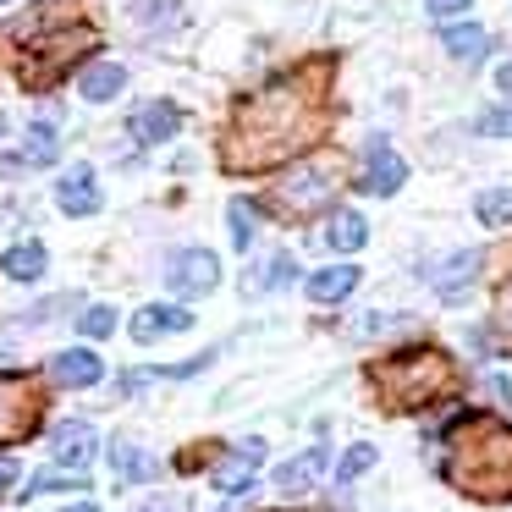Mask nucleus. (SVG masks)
Returning a JSON list of instances; mask_svg holds the SVG:
<instances>
[{"mask_svg":"<svg viewBox=\"0 0 512 512\" xmlns=\"http://www.w3.org/2000/svg\"><path fill=\"white\" fill-rule=\"evenodd\" d=\"M78 331L83 336H111L116 331V309L111 303H89V309L78 314Z\"/></svg>","mask_w":512,"mask_h":512,"instance_id":"obj_28","label":"nucleus"},{"mask_svg":"<svg viewBox=\"0 0 512 512\" xmlns=\"http://www.w3.org/2000/svg\"><path fill=\"white\" fill-rule=\"evenodd\" d=\"M375 446H369V441H358V446H347V457H342V463H336V485H353V479L358 474H364V468H375Z\"/></svg>","mask_w":512,"mask_h":512,"instance_id":"obj_27","label":"nucleus"},{"mask_svg":"<svg viewBox=\"0 0 512 512\" xmlns=\"http://www.w3.org/2000/svg\"><path fill=\"white\" fill-rule=\"evenodd\" d=\"M94 452H100V435H94L89 419H61L56 430H50V457H56V468H89Z\"/></svg>","mask_w":512,"mask_h":512,"instance_id":"obj_5","label":"nucleus"},{"mask_svg":"<svg viewBox=\"0 0 512 512\" xmlns=\"http://www.w3.org/2000/svg\"><path fill=\"white\" fill-rule=\"evenodd\" d=\"M507 309H512V287H507Z\"/></svg>","mask_w":512,"mask_h":512,"instance_id":"obj_37","label":"nucleus"},{"mask_svg":"<svg viewBox=\"0 0 512 512\" xmlns=\"http://www.w3.org/2000/svg\"><path fill=\"white\" fill-rule=\"evenodd\" d=\"M34 430V402L23 397L17 375H0V435H23Z\"/></svg>","mask_w":512,"mask_h":512,"instance_id":"obj_18","label":"nucleus"},{"mask_svg":"<svg viewBox=\"0 0 512 512\" xmlns=\"http://www.w3.org/2000/svg\"><path fill=\"white\" fill-rule=\"evenodd\" d=\"M127 133H133V144H144V149L171 144V138L182 133V111L171 100H144L133 116H127Z\"/></svg>","mask_w":512,"mask_h":512,"instance_id":"obj_8","label":"nucleus"},{"mask_svg":"<svg viewBox=\"0 0 512 512\" xmlns=\"http://www.w3.org/2000/svg\"><path fill=\"white\" fill-rule=\"evenodd\" d=\"M353 287H358V265H331V270H314L309 276V298L314 303H342Z\"/></svg>","mask_w":512,"mask_h":512,"instance_id":"obj_21","label":"nucleus"},{"mask_svg":"<svg viewBox=\"0 0 512 512\" xmlns=\"http://www.w3.org/2000/svg\"><path fill=\"white\" fill-rule=\"evenodd\" d=\"M441 479H452L474 501H507L512 496V424L479 419V413L457 419L446 430Z\"/></svg>","mask_w":512,"mask_h":512,"instance_id":"obj_1","label":"nucleus"},{"mask_svg":"<svg viewBox=\"0 0 512 512\" xmlns=\"http://www.w3.org/2000/svg\"><path fill=\"white\" fill-rule=\"evenodd\" d=\"M375 386L386 391L397 408H424V402L452 391V358L435 353V347H408V353L386 358V364L375 369Z\"/></svg>","mask_w":512,"mask_h":512,"instance_id":"obj_2","label":"nucleus"},{"mask_svg":"<svg viewBox=\"0 0 512 512\" xmlns=\"http://www.w3.org/2000/svg\"><path fill=\"white\" fill-rule=\"evenodd\" d=\"M479 270H485V254H474V248H468V254H452L446 265H424L419 276L430 281V287L441 292L446 303H457L468 287H474V276H479Z\"/></svg>","mask_w":512,"mask_h":512,"instance_id":"obj_9","label":"nucleus"},{"mask_svg":"<svg viewBox=\"0 0 512 512\" xmlns=\"http://www.w3.org/2000/svg\"><path fill=\"white\" fill-rule=\"evenodd\" d=\"M325 243H331L336 254H358V248L369 243V221L358 210H336L331 221H325Z\"/></svg>","mask_w":512,"mask_h":512,"instance_id":"obj_20","label":"nucleus"},{"mask_svg":"<svg viewBox=\"0 0 512 512\" xmlns=\"http://www.w3.org/2000/svg\"><path fill=\"white\" fill-rule=\"evenodd\" d=\"M78 94L89 105H111L127 94V67H116V61H94V67L78 72Z\"/></svg>","mask_w":512,"mask_h":512,"instance_id":"obj_14","label":"nucleus"},{"mask_svg":"<svg viewBox=\"0 0 512 512\" xmlns=\"http://www.w3.org/2000/svg\"><path fill=\"white\" fill-rule=\"evenodd\" d=\"M402 182H408V160H402L386 138H375V144H369V155H364V171H358V188L375 193V199H391Z\"/></svg>","mask_w":512,"mask_h":512,"instance_id":"obj_4","label":"nucleus"},{"mask_svg":"<svg viewBox=\"0 0 512 512\" xmlns=\"http://www.w3.org/2000/svg\"><path fill=\"white\" fill-rule=\"evenodd\" d=\"M17 155L28 160V171H45V166H56V155H61V127L50 122V116H39V122H28V138H23V149Z\"/></svg>","mask_w":512,"mask_h":512,"instance_id":"obj_17","label":"nucleus"},{"mask_svg":"<svg viewBox=\"0 0 512 512\" xmlns=\"http://www.w3.org/2000/svg\"><path fill=\"white\" fill-rule=\"evenodd\" d=\"M226 226H232V243L237 248H254V237H259V210L248 199H232L226 204Z\"/></svg>","mask_w":512,"mask_h":512,"instance_id":"obj_25","label":"nucleus"},{"mask_svg":"<svg viewBox=\"0 0 512 512\" xmlns=\"http://www.w3.org/2000/svg\"><path fill=\"white\" fill-rule=\"evenodd\" d=\"M0 6H12V0H0Z\"/></svg>","mask_w":512,"mask_h":512,"instance_id":"obj_38","label":"nucleus"},{"mask_svg":"<svg viewBox=\"0 0 512 512\" xmlns=\"http://www.w3.org/2000/svg\"><path fill=\"white\" fill-rule=\"evenodd\" d=\"M474 133H485V138H512V111H485L474 122Z\"/></svg>","mask_w":512,"mask_h":512,"instance_id":"obj_30","label":"nucleus"},{"mask_svg":"<svg viewBox=\"0 0 512 512\" xmlns=\"http://www.w3.org/2000/svg\"><path fill=\"white\" fill-rule=\"evenodd\" d=\"M133 17L144 28H177L182 23V0H133Z\"/></svg>","mask_w":512,"mask_h":512,"instance_id":"obj_26","label":"nucleus"},{"mask_svg":"<svg viewBox=\"0 0 512 512\" xmlns=\"http://www.w3.org/2000/svg\"><path fill=\"white\" fill-rule=\"evenodd\" d=\"M111 474H116V485H149V479H160V457H149L144 446H133V441H116L111 446Z\"/></svg>","mask_w":512,"mask_h":512,"instance_id":"obj_15","label":"nucleus"},{"mask_svg":"<svg viewBox=\"0 0 512 512\" xmlns=\"http://www.w3.org/2000/svg\"><path fill=\"white\" fill-rule=\"evenodd\" d=\"M72 303H78V298H45V303H39V309H28V314H17V325H45V320H50V314H67V309H72Z\"/></svg>","mask_w":512,"mask_h":512,"instance_id":"obj_29","label":"nucleus"},{"mask_svg":"<svg viewBox=\"0 0 512 512\" xmlns=\"http://www.w3.org/2000/svg\"><path fill=\"white\" fill-rule=\"evenodd\" d=\"M50 380L67 386V391H89V386L105 380V364H100V353H89V347H67V353L50 358Z\"/></svg>","mask_w":512,"mask_h":512,"instance_id":"obj_10","label":"nucleus"},{"mask_svg":"<svg viewBox=\"0 0 512 512\" xmlns=\"http://www.w3.org/2000/svg\"><path fill=\"white\" fill-rule=\"evenodd\" d=\"M0 177H28V160L23 155H0Z\"/></svg>","mask_w":512,"mask_h":512,"instance_id":"obj_34","label":"nucleus"},{"mask_svg":"<svg viewBox=\"0 0 512 512\" xmlns=\"http://www.w3.org/2000/svg\"><path fill=\"white\" fill-rule=\"evenodd\" d=\"M496 89L512 100V61H501V67H496Z\"/></svg>","mask_w":512,"mask_h":512,"instance_id":"obj_35","label":"nucleus"},{"mask_svg":"<svg viewBox=\"0 0 512 512\" xmlns=\"http://www.w3.org/2000/svg\"><path fill=\"white\" fill-rule=\"evenodd\" d=\"M441 45H446V56H452V61H468V67L490 56V34H485V28H474V23H446L441 28Z\"/></svg>","mask_w":512,"mask_h":512,"instance_id":"obj_19","label":"nucleus"},{"mask_svg":"<svg viewBox=\"0 0 512 512\" xmlns=\"http://www.w3.org/2000/svg\"><path fill=\"white\" fill-rule=\"evenodd\" d=\"M424 12L430 17H457V12H468V0H424Z\"/></svg>","mask_w":512,"mask_h":512,"instance_id":"obj_33","label":"nucleus"},{"mask_svg":"<svg viewBox=\"0 0 512 512\" xmlns=\"http://www.w3.org/2000/svg\"><path fill=\"white\" fill-rule=\"evenodd\" d=\"M133 512H188V501L182 496H149L144 507H133Z\"/></svg>","mask_w":512,"mask_h":512,"instance_id":"obj_32","label":"nucleus"},{"mask_svg":"<svg viewBox=\"0 0 512 512\" xmlns=\"http://www.w3.org/2000/svg\"><path fill=\"white\" fill-rule=\"evenodd\" d=\"M276 193H281V204H287L292 215H303V210H314V204L331 199V171H320V166H298Z\"/></svg>","mask_w":512,"mask_h":512,"instance_id":"obj_11","label":"nucleus"},{"mask_svg":"<svg viewBox=\"0 0 512 512\" xmlns=\"http://www.w3.org/2000/svg\"><path fill=\"white\" fill-rule=\"evenodd\" d=\"M45 270H50V254H45V243H34V237H28V243H12L6 254H0V276L6 281H39Z\"/></svg>","mask_w":512,"mask_h":512,"instance_id":"obj_16","label":"nucleus"},{"mask_svg":"<svg viewBox=\"0 0 512 512\" xmlns=\"http://www.w3.org/2000/svg\"><path fill=\"white\" fill-rule=\"evenodd\" d=\"M193 325V314L182 309V303H144V309L133 314V342H160V336H177V331H188Z\"/></svg>","mask_w":512,"mask_h":512,"instance_id":"obj_12","label":"nucleus"},{"mask_svg":"<svg viewBox=\"0 0 512 512\" xmlns=\"http://www.w3.org/2000/svg\"><path fill=\"white\" fill-rule=\"evenodd\" d=\"M325 446H309V452H298V457H287V463L276 468V490L281 496H303V490H314L320 485V474H325Z\"/></svg>","mask_w":512,"mask_h":512,"instance_id":"obj_13","label":"nucleus"},{"mask_svg":"<svg viewBox=\"0 0 512 512\" xmlns=\"http://www.w3.org/2000/svg\"><path fill=\"white\" fill-rule=\"evenodd\" d=\"M17 479H23V463H17L12 452H0V496H12Z\"/></svg>","mask_w":512,"mask_h":512,"instance_id":"obj_31","label":"nucleus"},{"mask_svg":"<svg viewBox=\"0 0 512 512\" xmlns=\"http://www.w3.org/2000/svg\"><path fill=\"white\" fill-rule=\"evenodd\" d=\"M292 276H298V259H292V254H270L259 270H248V276H243V292H276V287H287Z\"/></svg>","mask_w":512,"mask_h":512,"instance_id":"obj_22","label":"nucleus"},{"mask_svg":"<svg viewBox=\"0 0 512 512\" xmlns=\"http://www.w3.org/2000/svg\"><path fill=\"white\" fill-rule=\"evenodd\" d=\"M259 463H265V441H237L232 452H226V463H215V474H210V485L221 490V496H243L248 485H254V474H259Z\"/></svg>","mask_w":512,"mask_h":512,"instance_id":"obj_7","label":"nucleus"},{"mask_svg":"<svg viewBox=\"0 0 512 512\" xmlns=\"http://www.w3.org/2000/svg\"><path fill=\"white\" fill-rule=\"evenodd\" d=\"M166 287L177 292V298H204V292L221 287V259H215L210 248H177V254L166 259Z\"/></svg>","mask_w":512,"mask_h":512,"instance_id":"obj_3","label":"nucleus"},{"mask_svg":"<svg viewBox=\"0 0 512 512\" xmlns=\"http://www.w3.org/2000/svg\"><path fill=\"white\" fill-rule=\"evenodd\" d=\"M474 221L479 226H512V182L507 188H485L474 199Z\"/></svg>","mask_w":512,"mask_h":512,"instance_id":"obj_23","label":"nucleus"},{"mask_svg":"<svg viewBox=\"0 0 512 512\" xmlns=\"http://www.w3.org/2000/svg\"><path fill=\"white\" fill-rule=\"evenodd\" d=\"M56 204L61 215H72V221H83V215H100V171L94 166H67L56 177Z\"/></svg>","mask_w":512,"mask_h":512,"instance_id":"obj_6","label":"nucleus"},{"mask_svg":"<svg viewBox=\"0 0 512 512\" xmlns=\"http://www.w3.org/2000/svg\"><path fill=\"white\" fill-rule=\"evenodd\" d=\"M61 512H100L94 501H78V507H61Z\"/></svg>","mask_w":512,"mask_h":512,"instance_id":"obj_36","label":"nucleus"},{"mask_svg":"<svg viewBox=\"0 0 512 512\" xmlns=\"http://www.w3.org/2000/svg\"><path fill=\"white\" fill-rule=\"evenodd\" d=\"M50 490H89V479H83L78 468H45V474H34V479H28L23 501H34V496H50Z\"/></svg>","mask_w":512,"mask_h":512,"instance_id":"obj_24","label":"nucleus"}]
</instances>
